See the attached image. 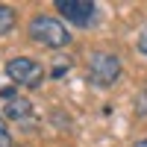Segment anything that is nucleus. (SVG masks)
I'll use <instances>...</instances> for the list:
<instances>
[{
    "label": "nucleus",
    "mask_w": 147,
    "mask_h": 147,
    "mask_svg": "<svg viewBox=\"0 0 147 147\" xmlns=\"http://www.w3.org/2000/svg\"><path fill=\"white\" fill-rule=\"evenodd\" d=\"M30 38L38 41L50 50H59V47L71 44V30H65V24L59 18H50V15H35L30 21Z\"/></svg>",
    "instance_id": "1"
},
{
    "label": "nucleus",
    "mask_w": 147,
    "mask_h": 147,
    "mask_svg": "<svg viewBox=\"0 0 147 147\" xmlns=\"http://www.w3.org/2000/svg\"><path fill=\"white\" fill-rule=\"evenodd\" d=\"M121 77V59L115 53H106V50H97L88 56V80L100 88H109L115 85Z\"/></svg>",
    "instance_id": "2"
},
{
    "label": "nucleus",
    "mask_w": 147,
    "mask_h": 147,
    "mask_svg": "<svg viewBox=\"0 0 147 147\" xmlns=\"http://www.w3.org/2000/svg\"><path fill=\"white\" fill-rule=\"evenodd\" d=\"M6 77L15 85H24V88H38L44 80V68L30 56H15L6 62Z\"/></svg>",
    "instance_id": "3"
},
{
    "label": "nucleus",
    "mask_w": 147,
    "mask_h": 147,
    "mask_svg": "<svg viewBox=\"0 0 147 147\" xmlns=\"http://www.w3.org/2000/svg\"><path fill=\"white\" fill-rule=\"evenodd\" d=\"M53 6L59 9V15L65 21L74 24V27H88L94 21V15H97V6L91 0H56Z\"/></svg>",
    "instance_id": "4"
},
{
    "label": "nucleus",
    "mask_w": 147,
    "mask_h": 147,
    "mask_svg": "<svg viewBox=\"0 0 147 147\" xmlns=\"http://www.w3.org/2000/svg\"><path fill=\"white\" fill-rule=\"evenodd\" d=\"M30 100H24V97H12V100H6V106H3V115L9 118V121H21V118H27L30 115Z\"/></svg>",
    "instance_id": "5"
},
{
    "label": "nucleus",
    "mask_w": 147,
    "mask_h": 147,
    "mask_svg": "<svg viewBox=\"0 0 147 147\" xmlns=\"http://www.w3.org/2000/svg\"><path fill=\"white\" fill-rule=\"evenodd\" d=\"M15 24H18V15H15V9L6 6V3H0V35H6L15 30Z\"/></svg>",
    "instance_id": "6"
},
{
    "label": "nucleus",
    "mask_w": 147,
    "mask_h": 147,
    "mask_svg": "<svg viewBox=\"0 0 147 147\" xmlns=\"http://www.w3.org/2000/svg\"><path fill=\"white\" fill-rule=\"evenodd\" d=\"M138 50H141V53L147 56V27H144V30L138 32Z\"/></svg>",
    "instance_id": "7"
},
{
    "label": "nucleus",
    "mask_w": 147,
    "mask_h": 147,
    "mask_svg": "<svg viewBox=\"0 0 147 147\" xmlns=\"http://www.w3.org/2000/svg\"><path fill=\"white\" fill-rule=\"evenodd\" d=\"M0 147H12V138H9L6 129H0Z\"/></svg>",
    "instance_id": "8"
},
{
    "label": "nucleus",
    "mask_w": 147,
    "mask_h": 147,
    "mask_svg": "<svg viewBox=\"0 0 147 147\" xmlns=\"http://www.w3.org/2000/svg\"><path fill=\"white\" fill-rule=\"evenodd\" d=\"M132 147H147V138H141V141H136Z\"/></svg>",
    "instance_id": "9"
},
{
    "label": "nucleus",
    "mask_w": 147,
    "mask_h": 147,
    "mask_svg": "<svg viewBox=\"0 0 147 147\" xmlns=\"http://www.w3.org/2000/svg\"><path fill=\"white\" fill-rule=\"evenodd\" d=\"M0 129H6V127H3V121H0Z\"/></svg>",
    "instance_id": "10"
}]
</instances>
